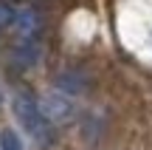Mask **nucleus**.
I'll return each instance as SVG.
<instances>
[{
    "instance_id": "1",
    "label": "nucleus",
    "mask_w": 152,
    "mask_h": 150,
    "mask_svg": "<svg viewBox=\"0 0 152 150\" xmlns=\"http://www.w3.org/2000/svg\"><path fill=\"white\" fill-rule=\"evenodd\" d=\"M14 116H17V122L28 130V136H31L37 145H51V142H54V128H51V122L45 119V111L28 94H17L14 96Z\"/></svg>"
},
{
    "instance_id": "2",
    "label": "nucleus",
    "mask_w": 152,
    "mask_h": 150,
    "mask_svg": "<svg viewBox=\"0 0 152 150\" xmlns=\"http://www.w3.org/2000/svg\"><path fill=\"white\" fill-rule=\"evenodd\" d=\"M0 150H23V142L14 130H3L0 133Z\"/></svg>"
},
{
    "instance_id": "3",
    "label": "nucleus",
    "mask_w": 152,
    "mask_h": 150,
    "mask_svg": "<svg viewBox=\"0 0 152 150\" xmlns=\"http://www.w3.org/2000/svg\"><path fill=\"white\" fill-rule=\"evenodd\" d=\"M11 23H14V11H11V9H6V6H0V28L11 26Z\"/></svg>"
}]
</instances>
